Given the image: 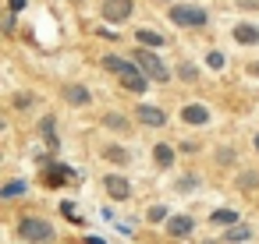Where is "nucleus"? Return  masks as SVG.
Returning a JSON list of instances; mask_svg holds the SVG:
<instances>
[{"label": "nucleus", "mask_w": 259, "mask_h": 244, "mask_svg": "<svg viewBox=\"0 0 259 244\" xmlns=\"http://www.w3.org/2000/svg\"><path fill=\"white\" fill-rule=\"evenodd\" d=\"M18 233H22L29 244H50V240H54V226H50L47 219H39V216H25V219L18 223Z\"/></svg>", "instance_id": "obj_1"}, {"label": "nucleus", "mask_w": 259, "mask_h": 244, "mask_svg": "<svg viewBox=\"0 0 259 244\" xmlns=\"http://www.w3.org/2000/svg\"><path fill=\"white\" fill-rule=\"evenodd\" d=\"M248 237H252V230H248V226H227V233H224V240H227V244H245Z\"/></svg>", "instance_id": "obj_14"}, {"label": "nucleus", "mask_w": 259, "mask_h": 244, "mask_svg": "<svg viewBox=\"0 0 259 244\" xmlns=\"http://www.w3.org/2000/svg\"><path fill=\"white\" fill-rule=\"evenodd\" d=\"M85 244H103V240L100 237H85Z\"/></svg>", "instance_id": "obj_29"}, {"label": "nucleus", "mask_w": 259, "mask_h": 244, "mask_svg": "<svg viewBox=\"0 0 259 244\" xmlns=\"http://www.w3.org/2000/svg\"><path fill=\"white\" fill-rule=\"evenodd\" d=\"M248 75H252V78H259V60H252V64H248Z\"/></svg>", "instance_id": "obj_28"}, {"label": "nucleus", "mask_w": 259, "mask_h": 244, "mask_svg": "<svg viewBox=\"0 0 259 244\" xmlns=\"http://www.w3.org/2000/svg\"><path fill=\"white\" fill-rule=\"evenodd\" d=\"M192 226H195L192 216H170V219H167V233H170V237H188Z\"/></svg>", "instance_id": "obj_9"}, {"label": "nucleus", "mask_w": 259, "mask_h": 244, "mask_svg": "<svg viewBox=\"0 0 259 244\" xmlns=\"http://www.w3.org/2000/svg\"><path fill=\"white\" fill-rule=\"evenodd\" d=\"M68 177H71V170L68 166H54V170H47V184H68Z\"/></svg>", "instance_id": "obj_17"}, {"label": "nucleus", "mask_w": 259, "mask_h": 244, "mask_svg": "<svg viewBox=\"0 0 259 244\" xmlns=\"http://www.w3.org/2000/svg\"><path fill=\"white\" fill-rule=\"evenodd\" d=\"M32 103H36V96H18V99H15V106H18V110H29Z\"/></svg>", "instance_id": "obj_25"}, {"label": "nucleus", "mask_w": 259, "mask_h": 244, "mask_svg": "<svg viewBox=\"0 0 259 244\" xmlns=\"http://www.w3.org/2000/svg\"><path fill=\"white\" fill-rule=\"evenodd\" d=\"M103 156L110 159V163H117V166H124L132 156H128V149H121V145H110V149H103Z\"/></svg>", "instance_id": "obj_15"}, {"label": "nucleus", "mask_w": 259, "mask_h": 244, "mask_svg": "<svg viewBox=\"0 0 259 244\" xmlns=\"http://www.w3.org/2000/svg\"><path fill=\"white\" fill-rule=\"evenodd\" d=\"M135 64H139V68H142L153 82H170V71L156 60V53H153L149 46H139V50H135Z\"/></svg>", "instance_id": "obj_3"}, {"label": "nucleus", "mask_w": 259, "mask_h": 244, "mask_svg": "<svg viewBox=\"0 0 259 244\" xmlns=\"http://www.w3.org/2000/svg\"><path fill=\"white\" fill-rule=\"evenodd\" d=\"M39 131H43V138H47V145L57 152V145H61V138H57V128H54V117H43L39 120Z\"/></svg>", "instance_id": "obj_13"}, {"label": "nucleus", "mask_w": 259, "mask_h": 244, "mask_svg": "<svg viewBox=\"0 0 259 244\" xmlns=\"http://www.w3.org/2000/svg\"><path fill=\"white\" fill-rule=\"evenodd\" d=\"M103 124H107V128H114V131H128V120H124L121 113H107V117H103Z\"/></svg>", "instance_id": "obj_21"}, {"label": "nucleus", "mask_w": 259, "mask_h": 244, "mask_svg": "<svg viewBox=\"0 0 259 244\" xmlns=\"http://www.w3.org/2000/svg\"><path fill=\"white\" fill-rule=\"evenodd\" d=\"M8 8H11V11H22V8H25V0H8Z\"/></svg>", "instance_id": "obj_27"}, {"label": "nucleus", "mask_w": 259, "mask_h": 244, "mask_svg": "<svg viewBox=\"0 0 259 244\" xmlns=\"http://www.w3.org/2000/svg\"><path fill=\"white\" fill-rule=\"evenodd\" d=\"M117 78H121V85H124L128 92H139V96H142V92H146V85H149V75H146L139 64H128Z\"/></svg>", "instance_id": "obj_4"}, {"label": "nucleus", "mask_w": 259, "mask_h": 244, "mask_svg": "<svg viewBox=\"0 0 259 244\" xmlns=\"http://www.w3.org/2000/svg\"><path fill=\"white\" fill-rule=\"evenodd\" d=\"M181 120H185V124L202 128V124H209V110H206V106H199V103H192V106H185V110H181Z\"/></svg>", "instance_id": "obj_8"}, {"label": "nucleus", "mask_w": 259, "mask_h": 244, "mask_svg": "<svg viewBox=\"0 0 259 244\" xmlns=\"http://www.w3.org/2000/svg\"><path fill=\"white\" fill-rule=\"evenodd\" d=\"M153 159H156V166H170L174 163V149L170 145H156L153 149Z\"/></svg>", "instance_id": "obj_16"}, {"label": "nucleus", "mask_w": 259, "mask_h": 244, "mask_svg": "<svg viewBox=\"0 0 259 244\" xmlns=\"http://www.w3.org/2000/svg\"><path fill=\"white\" fill-rule=\"evenodd\" d=\"M234 219H238L234 209H217L213 212V223H220V226H234Z\"/></svg>", "instance_id": "obj_19"}, {"label": "nucleus", "mask_w": 259, "mask_h": 244, "mask_svg": "<svg viewBox=\"0 0 259 244\" xmlns=\"http://www.w3.org/2000/svg\"><path fill=\"white\" fill-rule=\"evenodd\" d=\"M135 39H139V46H149V50H160V46L167 43V39H163L160 32H153V29H139Z\"/></svg>", "instance_id": "obj_12"}, {"label": "nucleus", "mask_w": 259, "mask_h": 244, "mask_svg": "<svg viewBox=\"0 0 259 244\" xmlns=\"http://www.w3.org/2000/svg\"><path fill=\"white\" fill-rule=\"evenodd\" d=\"M234 39H238L241 46H252V43H259V25H252V22H241V25H234Z\"/></svg>", "instance_id": "obj_10"}, {"label": "nucleus", "mask_w": 259, "mask_h": 244, "mask_svg": "<svg viewBox=\"0 0 259 244\" xmlns=\"http://www.w3.org/2000/svg\"><path fill=\"white\" fill-rule=\"evenodd\" d=\"M103 68H107V71H114V75H121V71L128 68V60H121V57H114V53H110V57H103Z\"/></svg>", "instance_id": "obj_20"}, {"label": "nucleus", "mask_w": 259, "mask_h": 244, "mask_svg": "<svg viewBox=\"0 0 259 244\" xmlns=\"http://www.w3.org/2000/svg\"><path fill=\"white\" fill-rule=\"evenodd\" d=\"M135 117H139V124H146V128H163V124H167V113H163L160 106H139Z\"/></svg>", "instance_id": "obj_7"}, {"label": "nucleus", "mask_w": 259, "mask_h": 244, "mask_svg": "<svg viewBox=\"0 0 259 244\" xmlns=\"http://www.w3.org/2000/svg\"><path fill=\"white\" fill-rule=\"evenodd\" d=\"M195 188H199V177H192V173H185L178 180V191H195Z\"/></svg>", "instance_id": "obj_23"}, {"label": "nucleus", "mask_w": 259, "mask_h": 244, "mask_svg": "<svg viewBox=\"0 0 259 244\" xmlns=\"http://www.w3.org/2000/svg\"><path fill=\"white\" fill-rule=\"evenodd\" d=\"M149 219H153V223H163V219H167V205H153V209H149Z\"/></svg>", "instance_id": "obj_24"}, {"label": "nucleus", "mask_w": 259, "mask_h": 244, "mask_svg": "<svg viewBox=\"0 0 259 244\" xmlns=\"http://www.w3.org/2000/svg\"><path fill=\"white\" fill-rule=\"evenodd\" d=\"M61 96H64V99H68L71 106H85V103L93 99L85 85H64V92H61Z\"/></svg>", "instance_id": "obj_11"}, {"label": "nucleus", "mask_w": 259, "mask_h": 244, "mask_svg": "<svg viewBox=\"0 0 259 244\" xmlns=\"http://www.w3.org/2000/svg\"><path fill=\"white\" fill-rule=\"evenodd\" d=\"M132 11H135L132 0H103V18H107V22H114V25L128 22V18H132Z\"/></svg>", "instance_id": "obj_5"}, {"label": "nucleus", "mask_w": 259, "mask_h": 244, "mask_svg": "<svg viewBox=\"0 0 259 244\" xmlns=\"http://www.w3.org/2000/svg\"><path fill=\"white\" fill-rule=\"evenodd\" d=\"M206 11L202 8H192V4H174L170 8V22L174 25H185V29H202L206 25Z\"/></svg>", "instance_id": "obj_2"}, {"label": "nucleus", "mask_w": 259, "mask_h": 244, "mask_svg": "<svg viewBox=\"0 0 259 244\" xmlns=\"http://www.w3.org/2000/svg\"><path fill=\"white\" fill-rule=\"evenodd\" d=\"M103 188H107V195H110L114 202H124V198L132 195V188H128V180H124L121 173H110V177H103Z\"/></svg>", "instance_id": "obj_6"}, {"label": "nucleus", "mask_w": 259, "mask_h": 244, "mask_svg": "<svg viewBox=\"0 0 259 244\" xmlns=\"http://www.w3.org/2000/svg\"><path fill=\"white\" fill-rule=\"evenodd\" d=\"M206 64H209V68H224V57H220V53H209Z\"/></svg>", "instance_id": "obj_26"}, {"label": "nucleus", "mask_w": 259, "mask_h": 244, "mask_svg": "<svg viewBox=\"0 0 259 244\" xmlns=\"http://www.w3.org/2000/svg\"><path fill=\"white\" fill-rule=\"evenodd\" d=\"M178 75H181L185 82H195V78H199V71H195V64H178Z\"/></svg>", "instance_id": "obj_22"}, {"label": "nucleus", "mask_w": 259, "mask_h": 244, "mask_svg": "<svg viewBox=\"0 0 259 244\" xmlns=\"http://www.w3.org/2000/svg\"><path fill=\"white\" fill-rule=\"evenodd\" d=\"M252 145H255V152H259V135H255V138H252Z\"/></svg>", "instance_id": "obj_30"}, {"label": "nucleus", "mask_w": 259, "mask_h": 244, "mask_svg": "<svg viewBox=\"0 0 259 244\" xmlns=\"http://www.w3.org/2000/svg\"><path fill=\"white\" fill-rule=\"evenodd\" d=\"M25 180H11V184H4V188H0V198H18V195H25Z\"/></svg>", "instance_id": "obj_18"}]
</instances>
